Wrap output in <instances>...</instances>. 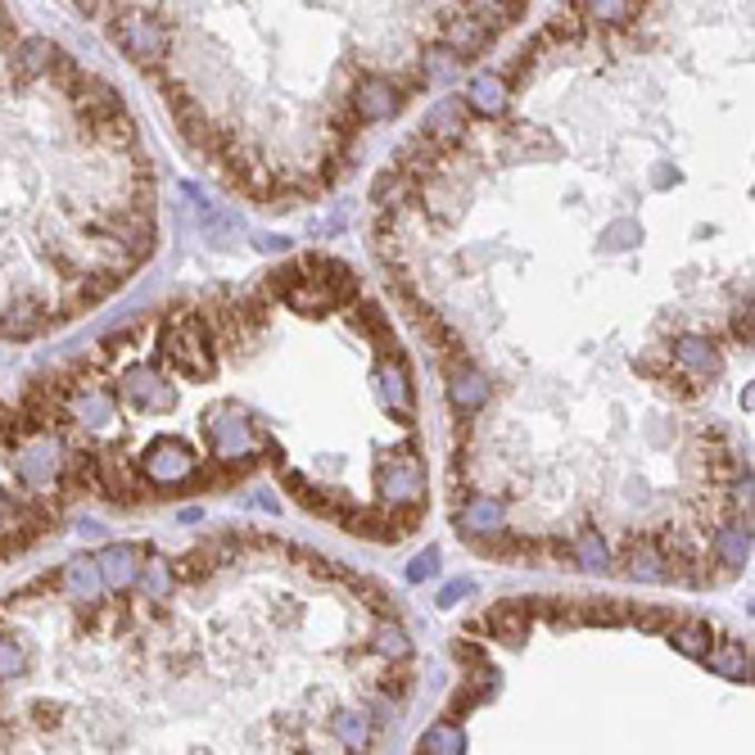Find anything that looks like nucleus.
<instances>
[{
  "mask_svg": "<svg viewBox=\"0 0 755 755\" xmlns=\"http://www.w3.org/2000/svg\"><path fill=\"white\" fill-rule=\"evenodd\" d=\"M159 358L168 362V371L186 376V380H203L213 376V335L199 321V312H181L163 326L159 335Z\"/></svg>",
  "mask_w": 755,
  "mask_h": 755,
  "instance_id": "1",
  "label": "nucleus"
},
{
  "mask_svg": "<svg viewBox=\"0 0 755 755\" xmlns=\"http://www.w3.org/2000/svg\"><path fill=\"white\" fill-rule=\"evenodd\" d=\"M109 32H113V41L122 46L127 59H136V63L146 68V73H159V63L168 59L172 37H168V28H163L155 14H146V10H122V14H113Z\"/></svg>",
  "mask_w": 755,
  "mask_h": 755,
  "instance_id": "2",
  "label": "nucleus"
},
{
  "mask_svg": "<svg viewBox=\"0 0 755 755\" xmlns=\"http://www.w3.org/2000/svg\"><path fill=\"white\" fill-rule=\"evenodd\" d=\"M203 444H209L213 457H249V453L267 448L254 435V426L240 417L236 403H213L209 411H203Z\"/></svg>",
  "mask_w": 755,
  "mask_h": 755,
  "instance_id": "3",
  "label": "nucleus"
},
{
  "mask_svg": "<svg viewBox=\"0 0 755 755\" xmlns=\"http://www.w3.org/2000/svg\"><path fill=\"white\" fill-rule=\"evenodd\" d=\"M376 489L389 503H426V470L417 466V448L403 444V453H394L380 470H376Z\"/></svg>",
  "mask_w": 755,
  "mask_h": 755,
  "instance_id": "4",
  "label": "nucleus"
},
{
  "mask_svg": "<svg viewBox=\"0 0 755 755\" xmlns=\"http://www.w3.org/2000/svg\"><path fill=\"white\" fill-rule=\"evenodd\" d=\"M403 91H398V82L394 78H385V73H358V82L349 87V109H354V118L367 127V122H385V118H394L398 109H403Z\"/></svg>",
  "mask_w": 755,
  "mask_h": 755,
  "instance_id": "5",
  "label": "nucleus"
},
{
  "mask_svg": "<svg viewBox=\"0 0 755 755\" xmlns=\"http://www.w3.org/2000/svg\"><path fill=\"white\" fill-rule=\"evenodd\" d=\"M118 394H122V403H127L131 411H172V403H177L168 376H163L159 367H150V362H131V367L122 371Z\"/></svg>",
  "mask_w": 755,
  "mask_h": 755,
  "instance_id": "6",
  "label": "nucleus"
},
{
  "mask_svg": "<svg viewBox=\"0 0 755 755\" xmlns=\"http://www.w3.org/2000/svg\"><path fill=\"white\" fill-rule=\"evenodd\" d=\"M190 470H195V457H190V448L177 444V439H159V444L141 457V475L150 479V485H159V489L186 485Z\"/></svg>",
  "mask_w": 755,
  "mask_h": 755,
  "instance_id": "7",
  "label": "nucleus"
},
{
  "mask_svg": "<svg viewBox=\"0 0 755 755\" xmlns=\"http://www.w3.org/2000/svg\"><path fill=\"white\" fill-rule=\"evenodd\" d=\"M14 470H19L23 485H46V479H54V475L63 470V444L50 439L46 430L32 435V439L23 444V453L14 457Z\"/></svg>",
  "mask_w": 755,
  "mask_h": 755,
  "instance_id": "8",
  "label": "nucleus"
},
{
  "mask_svg": "<svg viewBox=\"0 0 755 755\" xmlns=\"http://www.w3.org/2000/svg\"><path fill=\"white\" fill-rule=\"evenodd\" d=\"M466 507H461V516H457V525H461V534L470 538V543H479V538H494L498 529H507V503L503 498H489V494H470V498H461Z\"/></svg>",
  "mask_w": 755,
  "mask_h": 755,
  "instance_id": "9",
  "label": "nucleus"
},
{
  "mask_svg": "<svg viewBox=\"0 0 755 755\" xmlns=\"http://www.w3.org/2000/svg\"><path fill=\"white\" fill-rule=\"evenodd\" d=\"M96 566H100V575H105V588L127 593V588H136V579H141V547L109 543V547H100Z\"/></svg>",
  "mask_w": 755,
  "mask_h": 755,
  "instance_id": "10",
  "label": "nucleus"
},
{
  "mask_svg": "<svg viewBox=\"0 0 755 755\" xmlns=\"http://www.w3.org/2000/svg\"><path fill=\"white\" fill-rule=\"evenodd\" d=\"M448 403H453L457 417H470L475 407H485V403H489V380L475 371V362H457V367H448Z\"/></svg>",
  "mask_w": 755,
  "mask_h": 755,
  "instance_id": "11",
  "label": "nucleus"
},
{
  "mask_svg": "<svg viewBox=\"0 0 755 755\" xmlns=\"http://www.w3.org/2000/svg\"><path fill=\"white\" fill-rule=\"evenodd\" d=\"M63 407H68V417L82 421V426H105V421H113L118 398L109 389H100V385H78L73 394L63 398Z\"/></svg>",
  "mask_w": 755,
  "mask_h": 755,
  "instance_id": "12",
  "label": "nucleus"
},
{
  "mask_svg": "<svg viewBox=\"0 0 755 755\" xmlns=\"http://www.w3.org/2000/svg\"><path fill=\"white\" fill-rule=\"evenodd\" d=\"M479 625L489 629V638L525 643V638H529V625H534V615H529L525 602H503V606H489L485 615H479Z\"/></svg>",
  "mask_w": 755,
  "mask_h": 755,
  "instance_id": "13",
  "label": "nucleus"
},
{
  "mask_svg": "<svg viewBox=\"0 0 755 755\" xmlns=\"http://www.w3.org/2000/svg\"><path fill=\"white\" fill-rule=\"evenodd\" d=\"M669 358H674V367H678V371L702 376V380H711V376L719 371V354L711 349V339H706V335H678V339H674V349H669Z\"/></svg>",
  "mask_w": 755,
  "mask_h": 755,
  "instance_id": "14",
  "label": "nucleus"
},
{
  "mask_svg": "<svg viewBox=\"0 0 755 755\" xmlns=\"http://www.w3.org/2000/svg\"><path fill=\"white\" fill-rule=\"evenodd\" d=\"M380 394H385V407L403 426H411V380H407V362L403 354H389L385 367H380Z\"/></svg>",
  "mask_w": 755,
  "mask_h": 755,
  "instance_id": "15",
  "label": "nucleus"
},
{
  "mask_svg": "<svg viewBox=\"0 0 755 755\" xmlns=\"http://www.w3.org/2000/svg\"><path fill=\"white\" fill-rule=\"evenodd\" d=\"M711 557H719V566H728V575L742 570V566L751 562V529H746L742 520L719 525L715 538H711Z\"/></svg>",
  "mask_w": 755,
  "mask_h": 755,
  "instance_id": "16",
  "label": "nucleus"
},
{
  "mask_svg": "<svg viewBox=\"0 0 755 755\" xmlns=\"http://www.w3.org/2000/svg\"><path fill=\"white\" fill-rule=\"evenodd\" d=\"M421 131L435 136V141H444V146H457L461 131H466V105H461L457 96L439 100V105L426 113V127H421Z\"/></svg>",
  "mask_w": 755,
  "mask_h": 755,
  "instance_id": "17",
  "label": "nucleus"
},
{
  "mask_svg": "<svg viewBox=\"0 0 755 755\" xmlns=\"http://www.w3.org/2000/svg\"><path fill=\"white\" fill-rule=\"evenodd\" d=\"M63 593L73 597V602H82V606H96L100 597H105V575H100V566L96 562H73L63 570Z\"/></svg>",
  "mask_w": 755,
  "mask_h": 755,
  "instance_id": "18",
  "label": "nucleus"
},
{
  "mask_svg": "<svg viewBox=\"0 0 755 755\" xmlns=\"http://www.w3.org/2000/svg\"><path fill=\"white\" fill-rule=\"evenodd\" d=\"M461 63H466V59H461L448 41H430V46H421V63H417V73L426 78V87H430V82H453Z\"/></svg>",
  "mask_w": 755,
  "mask_h": 755,
  "instance_id": "19",
  "label": "nucleus"
},
{
  "mask_svg": "<svg viewBox=\"0 0 755 755\" xmlns=\"http://www.w3.org/2000/svg\"><path fill=\"white\" fill-rule=\"evenodd\" d=\"M466 105H470L475 113H485V118H498V113H507V78L479 73V78L466 87Z\"/></svg>",
  "mask_w": 755,
  "mask_h": 755,
  "instance_id": "20",
  "label": "nucleus"
},
{
  "mask_svg": "<svg viewBox=\"0 0 755 755\" xmlns=\"http://www.w3.org/2000/svg\"><path fill=\"white\" fill-rule=\"evenodd\" d=\"M625 575L629 579H643V584H665V557L660 547L647 538V543H634L625 553Z\"/></svg>",
  "mask_w": 755,
  "mask_h": 755,
  "instance_id": "21",
  "label": "nucleus"
},
{
  "mask_svg": "<svg viewBox=\"0 0 755 755\" xmlns=\"http://www.w3.org/2000/svg\"><path fill=\"white\" fill-rule=\"evenodd\" d=\"M669 643H674L683 656L702 660V656L715 647V629H711L706 620H674V625H669Z\"/></svg>",
  "mask_w": 755,
  "mask_h": 755,
  "instance_id": "22",
  "label": "nucleus"
},
{
  "mask_svg": "<svg viewBox=\"0 0 755 755\" xmlns=\"http://www.w3.org/2000/svg\"><path fill=\"white\" fill-rule=\"evenodd\" d=\"M371 647H376L385 660H407V656H411V638L403 634V625L394 620V615H376V625H371Z\"/></svg>",
  "mask_w": 755,
  "mask_h": 755,
  "instance_id": "23",
  "label": "nucleus"
},
{
  "mask_svg": "<svg viewBox=\"0 0 755 755\" xmlns=\"http://www.w3.org/2000/svg\"><path fill=\"white\" fill-rule=\"evenodd\" d=\"M570 557H575V566H584V570H606V566H610V547H606V538H602L597 529H579V534L570 538Z\"/></svg>",
  "mask_w": 755,
  "mask_h": 755,
  "instance_id": "24",
  "label": "nucleus"
},
{
  "mask_svg": "<svg viewBox=\"0 0 755 755\" xmlns=\"http://www.w3.org/2000/svg\"><path fill=\"white\" fill-rule=\"evenodd\" d=\"M19 59H23V73H54V68L63 63V50L50 37H28L19 46Z\"/></svg>",
  "mask_w": 755,
  "mask_h": 755,
  "instance_id": "25",
  "label": "nucleus"
},
{
  "mask_svg": "<svg viewBox=\"0 0 755 755\" xmlns=\"http://www.w3.org/2000/svg\"><path fill=\"white\" fill-rule=\"evenodd\" d=\"M702 660H706L715 674H724V678H751V652H746V647H737V643H724L719 652L711 647Z\"/></svg>",
  "mask_w": 755,
  "mask_h": 755,
  "instance_id": "26",
  "label": "nucleus"
},
{
  "mask_svg": "<svg viewBox=\"0 0 755 755\" xmlns=\"http://www.w3.org/2000/svg\"><path fill=\"white\" fill-rule=\"evenodd\" d=\"M330 728H335V737L345 742L349 751H367V742H371V719H367V711H339Z\"/></svg>",
  "mask_w": 755,
  "mask_h": 755,
  "instance_id": "27",
  "label": "nucleus"
},
{
  "mask_svg": "<svg viewBox=\"0 0 755 755\" xmlns=\"http://www.w3.org/2000/svg\"><path fill=\"white\" fill-rule=\"evenodd\" d=\"M421 751L426 755H453V751H466V737H461V728L453 719H444V724L421 733Z\"/></svg>",
  "mask_w": 755,
  "mask_h": 755,
  "instance_id": "28",
  "label": "nucleus"
},
{
  "mask_svg": "<svg viewBox=\"0 0 755 755\" xmlns=\"http://www.w3.org/2000/svg\"><path fill=\"white\" fill-rule=\"evenodd\" d=\"M213 570H218V562H213V553H209V547H195V553H186V557L177 562V579H186V584L213 579Z\"/></svg>",
  "mask_w": 755,
  "mask_h": 755,
  "instance_id": "29",
  "label": "nucleus"
},
{
  "mask_svg": "<svg viewBox=\"0 0 755 755\" xmlns=\"http://www.w3.org/2000/svg\"><path fill=\"white\" fill-rule=\"evenodd\" d=\"M411 688H417V674H411L403 660H398V669H389V660H385V674H380V693H385L389 702H407V697H411Z\"/></svg>",
  "mask_w": 755,
  "mask_h": 755,
  "instance_id": "30",
  "label": "nucleus"
},
{
  "mask_svg": "<svg viewBox=\"0 0 755 755\" xmlns=\"http://www.w3.org/2000/svg\"><path fill=\"white\" fill-rule=\"evenodd\" d=\"M141 593L150 597V602H163L168 597V588H172V570H168V562H155V566H141Z\"/></svg>",
  "mask_w": 755,
  "mask_h": 755,
  "instance_id": "31",
  "label": "nucleus"
},
{
  "mask_svg": "<svg viewBox=\"0 0 755 755\" xmlns=\"http://www.w3.org/2000/svg\"><path fill=\"white\" fill-rule=\"evenodd\" d=\"M593 23H629V0H579Z\"/></svg>",
  "mask_w": 755,
  "mask_h": 755,
  "instance_id": "32",
  "label": "nucleus"
},
{
  "mask_svg": "<svg viewBox=\"0 0 755 755\" xmlns=\"http://www.w3.org/2000/svg\"><path fill=\"white\" fill-rule=\"evenodd\" d=\"M638 240V222H629V218H620V222H610L606 231H602V245L610 249V254H620V249H629Z\"/></svg>",
  "mask_w": 755,
  "mask_h": 755,
  "instance_id": "33",
  "label": "nucleus"
},
{
  "mask_svg": "<svg viewBox=\"0 0 755 755\" xmlns=\"http://www.w3.org/2000/svg\"><path fill=\"white\" fill-rule=\"evenodd\" d=\"M439 575V547H426L421 557H411L407 566V584H430Z\"/></svg>",
  "mask_w": 755,
  "mask_h": 755,
  "instance_id": "34",
  "label": "nucleus"
},
{
  "mask_svg": "<svg viewBox=\"0 0 755 755\" xmlns=\"http://www.w3.org/2000/svg\"><path fill=\"white\" fill-rule=\"evenodd\" d=\"M669 367H674V362H669L665 354H643V358L634 362V371H638V376H647V380H665V371H669Z\"/></svg>",
  "mask_w": 755,
  "mask_h": 755,
  "instance_id": "35",
  "label": "nucleus"
},
{
  "mask_svg": "<svg viewBox=\"0 0 755 755\" xmlns=\"http://www.w3.org/2000/svg\"><path fill=\"white\" fill-rule=\"evenodd\" d=\"M14 674H23V652L0 638V678H14Z\"/></svg>",
  "mask_w": 755,
  "mask_h": 755,
  "instance_id": "36",
  "label": "nucleus"
},
{
  "mask_svg": "<svg viewBox=\"0 0 755 755\" xmlns=\"http://www.w3.org/2000/svg\"><path fill=\"white\" fill-rule=\"evenodd\" d=\"M733 339L751 349V299H746V308H737V312H733Z\"/></svg>",
  "mask_w": 755,
  "mask_h": 755,
  "instance_id": "37",
  "label": "nucleus"
},
{
  "mask_svg": "<svg viewBox=\"0 0 755 755\" xmlns=\"http://www.w3.org/2000/svg\"><path fill=\"white\" fill-rule=\"evenodd\" d=\"M453 656H457L461 665H479V660H485V647L470 643V638H457V643H453Z\"/></svg>",
  "mask_w": 755,
  "mask_h": 755,
  "instance_id": "38",
  "label": "nucleus"
},
{
  "mask_svg": "<svg viewBox=\"0 0 755 755\" xmlns=\"http://www.w3.org/2000/svg\"><path fill=\"white\" fill-rule=\"evenodd\" d=\"M470 593H475V584H470V579H457V584H448V588L439 593V606H457V602L470 597Z\"/></svg>",
  "mask_w": 755,
  "mask_h": 755,
  "instance_id": "39",
  "label": "nucleus"
},
{
  "mask_svg": "<svg viewBox=\"0 0 755 755\" xmlns=\"http://www.w3.org/2000/svg\"><path fill=\"white\" fill-rule=\"evenodd\" d=\"M249 507H254V511H267V516H277V511H281V503L271 498V494H249Z\"/></svg>",
  "mask_w": 755,
  "mask_h": 755,
  "instance_id": "40",
  "label": "nucleus"
}]
</instances>
